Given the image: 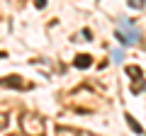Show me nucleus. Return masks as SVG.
Returning a JSON list of instances; mask_svg holds the SVG:
<instances>
[{
  "label": "nucleus",
  "instance_id": "1",
  "mask_svg": "<svg viewBox=\"0 0 146 136\" xmlns=\"http://www.w3.org/2000/svg\"><path fill=\"white\" fill-rule=\"evenodd\" d=\"M117 39L122 44H134V42H139V29H131L129 20H122L119 29H117Z\"/></svg>",
  "mask_w": 146,
  "mask_h": 136
},
{
  "label": "nucleus",
  "instance_id": "2",
  "mask_svg": "<svg viewBox=\"0 0 146 136\" xmlns=\"http://www.w3.org/2000/svg\"><path fill=\"white\" fill-rule=\"evenodd\" d=\"M25 131H27L29 136H39V134H42V121L27 117V119H25Z\"/></svg>",
  "mask_w": 146,
  "mask_h": 136
},
{
  "label": "nucleus",
  "instance_id": "3",
  "mask_svg": "<svg viewBox=\"0 0 146 136\" xmlns=\"http://www.w3.org/2000/svg\"><path fill=\"white\" fill-rule=\"evenodd\" d=\"M0 85H5V88H22V80L17 75H7V78H0Z\"/></svg>",
  "mask_w": 146,
  "mask_h": 136
},
{
  "label": "nucleus",
  "instance_id": "4",
  "mask_svg": "<svg viewBox=\"0 0 146 136\" xmlns=\"http://www.w3.org/2000/svg\"><path fill=\"white\" fill-rule=\"evenodd\" d=\"M73 63H76V68H90V63H93V61H90L88 53H80V56H76V61H73Z\"/></svg>",
  "mask_w": 146,
  "mask_h": 136
},
{
  "label": "nucleus",
  "instance_id": "5",
  "mask_svg": "<svg viewBox=\"0 0 146 136\" xmlns=\"http://www.w3.org/2000/svg\"><path fill=\"white\" fill-rule=\"evenodd\" d=\"M124 117H127V124H129L131 129L136 131V134H141V131H144V129H141V124H139V121H136V119H134L131 114H124Z\"/></svg>",
  "mask_w": 146,
  "mask_h": 136
},
{
  "label": "nucleus",
  "instance_id": "6",
  "mask_svg": "<svg viewBox=\"0 0 146 136\" xmlns=\"http://www.w3.org/2000/svg\"><path fill=\"white\" fill-rule=\"evenodd\" d=\"M144 88H146V83H144V80H141V78L131 83V92H134V95H136V92H141V90H144Z\"/></svg>",
  "mask_w": 146,
  "mask_h": 136
},
{
  "label": "nucleus",
  "instance_id": "7",
  "mask_svg": "<svg viewBox=\"0 0 146 136\" xmlns=\"http://www.w3.org/2000/svg\"><path fill=\"white\" fill-rule=\"evenodd\" d=\"M127 73L134 75V78H141V68L139 66H129V68H127Z\"/></svg>",
  "mask_w": 146,
  "mask_h": 136
},
{
  "label": "nucleus",
  "instance_id": "8",
  "mask_svg": "<svg viewBox=\"0 0 146 136\" xmlns=\"http://www.w3.org/2000/svg\"><path fill=\"white\" fill-rule=\"evenodd\" d=\"M129 7H136V10H141V7H144V0H129Z\"/></svg>",
  "mask_w": 146,
  "mask_h": 136
},
{
  "label": "nucleus",
  "instance_id": "9",
  "mask_svg": "<svg viewBox=\"0 0 146 136\" xmlns=\"http://www.w3.org/2000/svg\"><path fill=\"white\" fill-rule=\"evenodd\" d=\"M5 126H7V117L0 114V129H5Z\"/></svg>",
  "mask_w": 146,
  "mask_h": 136
},
{
  "label": "nucleus",
  "instance_id": "10",
  "mask_svg": "<svg viewBox=\"0 0 146 136\" xmlns=\"http://www.w3.org/2000/svg\"><path fill=\"white\" fill-rule=\"evenodd\" d=\"M112 58H115V61H122V51H119V49H117V51H112Z\"/></svg>",
  "mask_w": 146,
  "mask_h": 136
},
{
  "label": "nucleus",
  "instance_id": "11",
  "mask_svg": "<svg viewBox=\"0 0 146 136\" xmlns=\"http://www.w3.org/2000/svg\"><path fill=\"white\" fill-rule=\"evenodd\" d=\"M46 5V0H36V7H44Z\"/></svg>",
  "mask_w": 146,
  "mask_h": 136
}]
</instances>
